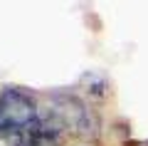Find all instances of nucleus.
Masks as SVG:
<instances>
[{"label":"nucleus","mask_w":148,"mask_h":146,"mask_svg":"<svg viewBox=\"0 0 148 146\" xmlns=\"http://www.w3.org/2000/svg\"><path fill=\"white\" fill-rule=\"evenodd\" d=\"M0 146H25V131H0Z\"/></svg>","instance_id":"obj_3"},{"label":"nucleus","mask_w":148,"mask_h":146,"mask_svg":"<svg viewBox=\"0 0 148 146\" xmlns=\"http://www.w3.org/2000/svg\"><path fill=\"white\" fill-rule=\"evenodd\" d=\"M47 111L59 121L64 131L77 136H94L96 134V116L77 94H54Z\"/></svg>","instance_id":"obj_1"},{"label":"nucleus","mask_w":148,"mask_h":146,"mask_svg":"<svg viewBox=\"0 0 148 146\" xmlns=\"http://www.w3.org/2000/svg\"><path fill=\"white\" fill-rule=\"evenodd\" d=\"M37 119L40 109L27 92L8 87L0 94V131H30Z\"/></svg>","instance_id":"obj_2"}]
</instances>
